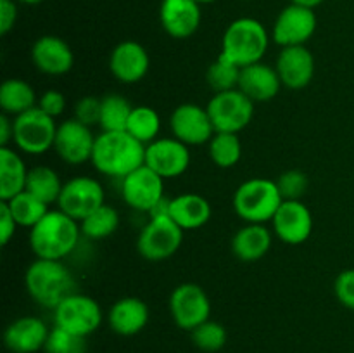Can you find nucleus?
Segmentation results:
<instances>
[{
  "mask_svg": "<svg viewBox=\"0 0 354 353\" xmlns=\"http://www.w3.org/2000/svg\"><path fill=\"white\" fill-rule=\"evenodd\" d=\"M95 141L97 135H93L92 128L80 123L75 118H69L57 125L54 151L68 165L80 166L86 161H92Z\"/></svg>",
  "mask_w": 354,
  "mask_h": 353,
  "instance_id": "obj_15",
  "label": "nucleus"
},
{
  "mask_svg": "<svg viewBox=\"0 0 354 353\" xmlns=\"http://www.w3.org/2000/svg\"><path fill=\"white\" fill-rule=\"evenodd\" d=\"M104 314L97 300L88 294L73 293L66 296L54 308V325L66 329L73 334L88 338L100 327Z\"/></svg>",
  "mask_w": 354,
  "mask_h": 353,
  "instance_id": "obj_8",
  "label": "nucleus"
},
{
  "mask_svg": "<svg viewBox=\"0 0 354 353\" xmlns=\"http://www.w3.org/2000/svg\"><path fill=\"white\" fill-rule=\"evenodd\" d=\"M127 132L144 145L151 144L156 138H159L161 116L151 106H144V104L142 106H133L130 118H128Z\"/></svg>",
  "mask_w": 354,
  "mask_h": 353,
  "instance_id": "obj_31",
  "label": "nucleus"
},
{
  "mask_svg": "<svg viewBox=\"0 0 354 353\" xmlns=\"http://www.w3.org/2000/svg\"><path fill=\"white\" fill-rule=\"evenodd\" d=\"M17 227L19 225L14 220V215L10 213L7 203L6 201H0V242H2V246L9 244L10 239L16 235Z\"/></svg>",
  "mask_w": 354,
  "mask_h": 353,
  "instance_id": "obj_42",
  "label": "nucleus"
},
{
  "mask_svg": "<svg viewBox=\"0 0 354 353\" xmlns=\"http://www.w3.org/2000/svg\"><path fill=\"white\" fill-rule=\"evenodd\" d=\"M14 135V120L9 114H0V147L9 145Z\"/></svg>",
  "mask_w": 354,
  "mask_h": 353,
  "instance_id": "obj_44",
  "label": "nucleus"
},
{
  "mask_svg": "<svg viewBox=\"0 0 354 353\" xmlns=\"http://www.w3.org/2000/svg\"><path fill=\"white\" fill-rule=\"evenodd\" d=\"M190 161V147L175 137H159L145 145V165L165 180L183 175Z\"/></svg>",
  "mask_w": 354,
  "mask_h": 353,
  "instance_id": "obj_16",
  "label": "nucleus"
},
{
  "mask_svg": "<svg viewBox=\"0 0 354 353\" xmlns=\"http://www.w3.org/2000/svg\"><path fill=\"white\" fill-rule=\"evenodd\" d=\"M118 227H120V213L111 204H102L80 221L82 235L92 241L111 237L118 230Z\"/></svg>",
  "mask_w": 354,
  "mask_h": 353,
  "instance_id": "obj_30",
  "label": "nucleus"
},
{
  "mask_svg": "<svg viewBox=\"0 0 354 353\" xmlns=\"http://www.w3.org/2000/svg\"><path fill=\"white\" fill-rule=\"evenodd\" d=\"M24 287L35 303L54 310L66 296L76 293V280L62 260L37 258L24 272Z\"/></svg>",
  "mask_w": 354,
  "mask_h": 353,
  "instance_id": "obj_3",
  "label": "nucleus"
},
{
  "mask_svg": "<svg viewBox=\"0 0 354 353\" xmlns=\"http://www.w3.org/2000/svg\"><path fill=\"white\" fill-rule=\"evenodd\" d=\"M106 204L102 183L88 175H80L64 182L57 208L75 220L82 221L92 211Z\"/></svg>",
  "mask_w": 354,
  "mask_h": 353,
  "instance_id": "obj_12",
  "label": "nucleus"
},
{
  "mask_svg": "<svg viewBox=\"0 0 354 353\" xmlns=\"http://www.w3.org/2000/svg\"><path fill=\"white\" fill-rule=\"evenodd\" d=\"M275 69L286 89L301 90L306 89L315 76V55L306 45L280 48L277 57Z\"/></svg>",
  "mask_w": 354,
  "mask_h": 353,
  "instance_id": "obj_19",
  "label": "nucleus"
},
{
  "mask_svg": "<svg viewBox=\"0 0 354 353\" xmlns=\"http://www.w3.org/2000/svg\"><path fill=\"white\" fill-rule=\"evenodd\" d=\"M270 224L280 241L289 246H299L313 232V215L303 201H283Z\"/></svg>",
  "mask_w": 354,
  "mask_h": 353,
  "instance_id": "obj_17",
  "label": "nucleus"
},
{
  "mask_svg": "<svg viewBox=\"0 0 354 353\" xmlns=\"http://www.w3.org/2000/svg\"><path fill=\"white\" fill-rule=\"evenodd\" d=\"M216 132L239 134L249 127L254 116V102L239 89L213 93L206 106Z\"/></svg>",
  "mask_w": 354,
  "mask_h": 353,
  "instance_id": "obj_9",
  "label": "nucleus"
},
{
  "mask_svg": "<svg viewBox=\"0 0 354 353\" xmlns=\"http://www.w3.org/2000/svg\"><path fill=\"white\" fill-rule=\"evenodd\" d=\"M197 2H199V3H213V2H216V0H197Z\"/></svg>",
  "mask_w": 354,
  "mask_h": 353,
  "instance_id": "obj_47",
  "label": "nucleus"
},
{
  "mask_svg": "<svg viewBox=\"0 0 354 353\" xmlns=\"http://www.w3.org/2000/svg\"><path fill=\"white\" fill-rule=\"evenodd\" d=\"M270 33L261 21L254 17H239L232 21L221 38L220 54L239 68L263 61L270 45Z\"/></svg>",
  "mask_w": 354,
  "mask_h": 353,
  "instance_id": "obj_4",
  "label": "nucleus"
},
{
  "mask_svg": "<svg viewBox=\"0 0 354 353\" xmlns=\"http://www.w3.org/2000/svg\"><path fill=\"white\" fill-rule=\"evenodd\" d=\"M133 106L127 97L120 93H107L100 104V130L102 132H127L128 118Z\"/></svg>",
  "mask_w": 354,
  "mask_h": 353,
  "instance_id": "obj_33",
  "label": "nucleus"
},
{
  "mask_svg": "<svg viewBox=\"0 0 354 353\" xmlns=\"http://www.w3.org/2000/svg\"><path fill=\"white\" fill-rule=\"evenodd\" d=\"M100 104H102V99H97L93 96L82 97L75 104V116L73 118L78 120L80 123L93 128L100 123Z\"/></svg>",
  "mask_w": 354,
  "mask_h": 353,
  "instance_id": "obj_39",
  "label": "nucleus"
},
{
  "mask_svg": "<svg viewBox=\"0 0 354 353\" xmlns=\"http://www.w3.org/2000/svg\"><path fill=\"white\" fill-rule=\"evenodd\" d=\"M151 69V55L147 48L135 40L120 42L111 51L109 71L124 85L142 82Z\"/></svg>",
  "mask_w": 354,
  "mask_h": 353,
  "instance_id": "obj_18",
  "label": "nucleus"
},
{
  "mask_svg": "<svg viewBox=\"0 0 354 353\" xmlns=\"http://www.w3.org/2000/svg\"><path fill=\"white\" fill-rule=\"evenodd\" d=\"M171 137L190 145H204L216 134L206 107L194 102H183L169 116Z\"/></svg>",
  "mask_w": 354,
  "mask_h": 353,
  "instance_id": "obj_14",
  "label": "nucleus"
},
{
  "mask_svg": "<svg viewBox=\"0 0 354 353\" xmlns=\"http://www.w3.org/2000/svg\"><path fill=\"white\" fill-rule=\"evenodd\" d=\"M169 314L176 327L190 332L211 318V300L199 284L182 282L169 296Z\"/></svg>",
  "mask_w": 354,
  "mask_h": 353,
  "instance_id": "obj_11",
  "label": "nucleus"
},
{
  "mask_svg": "<svg viewBox=\"0 0 354 353\" xmlns=\"http://www.w3.org/2000/svg\"><path fill=\"white\" fill-rule=\"evenodd\" d=\"M168 215L183 230H197L211 220L213 208L201 194L185 192L168 199Z\"/></svg>",
  "mask_w": 354,
  "mask_h": 353,
  "instance_id": "obj_26",
  "label": "nucleus"
},
{
  "mask_svg": "<svg viewBox=\"0 0 354 353\" xmlns=\"http://www.w3.org/2000/svg\"><path fill=\"white\" fill-rule=\"evenodd\" d=\"M334 293L342 307L354 311V269H346L335 277Z\"/></svg>",
  "mask_w": 354,
  "mask_h": 353,
  "instance_id": "obj_40",
  "label": "nucleus"
},
{
  "mask_svg": "<svg viewBox=\"0 0 354 353\" xmlns=\"http://www.w3.org/2000/svg\"><path fill=\"white\" fill-rule=\"evenodd\" d=\"M207 152H209L211 161L218 168H234L242 158V142L239 138V134L216 132L213 138L207 142Z\"/></svg>",
  "mask_w": 354,
  "mask_h": 353,
  "instance_id": "obj_32",
  "label": "nucleus"
},
{
  "mask_svg": "<svg viewBox=\"0 0 354 353\" xmlns=\"http://www.w3.org/2000/svg\"><path fill=\"white\" fill-rule=\"evenodd\" d=\"M16 2L26 3V6H38V3H41L44 0H16Z\"/></svg>",
  "mask_w": 354,
  "mask_h": 353,
  "instance_id": "obj_46",
  "label": "nucleus"
},
{
  "mask_svg": "<svg viewBox=\"0 0 354 353\" xmlns=\"http://www.w3.org/2000/svg\"><path fill=\"white\" fill-rule=\"evenodd\" d=\"M38 104L33 87L21 78H9L0 85V107L3 114L16 118Z\"/></svg>",
  "mask_w": 354,
  "mask_h": 353,
  "instance_id": "obj_28",
  "label": "nucleus"
},
{
  "mask_svg": "<svg viewBox=\"0 0 354 353\" xmlns=\"http://www.w3.org/2000/svg\"><path fill=\"white\" fill-rule=\"evenodd\" d=\"M273 244V230L266 224H245L232 237V253L244 263H254L266 256Z\"/></svg>",
  "mask_w": 354,
  "mask_h": 353,
  "instance_id": "obj_25",
  "label": "nucleus"
},
{
  "mask_svg": "<svg viewBox=\"0 0 354 353\" xmlns=\"http://www.w3.org/2000/svg\"><path fill=\"white\" fill-rule=\"evenodd\" d=\"M28 172L16 149L0 147V201H9L26 190Z\"/></svg>",
  "mask_w": 354,
  "mask_h": 353,
  "instance_id": "obj_27",
  "label": "nucleus"
},
{
  "mask_svg": "<svg viewBox=\"0 0 354 353\" xmlns=\"http://www.w3.org/2000/svg\"><path fill=\"white\" fill-rule=\"evenodd\" d=\"M183 228L166 211L152 213L137 237V251L147 262L171 258L183 242Z\"/></svg>",
  "mask_w": 354,
  "mask_h": 353,
  "instance_id": "obj_6",
  "label": "nucleus"
},
{
  "mask_svg": "<svg viewBox=\"0 0 354 353\" xmlns=\"http://www.w3.org/2000/svg\"><path fill=\"white\" fill-rule=\"evenodd\" d=\"M283 203L275 180L254 176L235 189L234 211L245 224H268Z\"/></svg>",
  "mask_w": 354,
  "mask_h": 353,
  "instance_id": "obj_5",
  "label": "nucleus"
},
{
  "mask_svg": "<svg viewBox=\"0 0 354 353\" xmlns=\"http://www.w3.org/2000/svg\"><path fill=\"white\" fill-rule=\"evenodd\" d=\"M50 327L40 317L24 315L7 325L3 345L12 353H37L45 348Z\"/></svg>",
  "mask_w": 354,
  "mask_h": 353,
  "instance_id": "obj_22",
  "label": "nucleus"
},
{
  "mask_svg": "<svg viewBox=\"0 0 354 353\" xmlns=\"http://www.w3.org/2000/svg\"><path fill=\"white\" fill-rule=\"evenodd\" d=\"M241 69L235 62L227 59L225 55L218 54V57L207 66L206 71V83L214 93L228 92L239 87L241 80Z\"/></svg>",
  "mask_w": 354,
  "mask_h": 353,
  "instance_id": "obj_35",
  "label": "nucleus"
},
{
  "mask_svg": "<svg viewBox=\"0 0 354 353\" xmlns=\"http://www.w3.org/2000/svg\"><path fill=\"white\" fill-rule=\"evenodd\" d=\"M325 0H290V3H297V6L310 7V9H317L318 6H322Z\"/></svg>",
  "mask_w": 354,
  "mask_h": 353,
  "instance_id": "obj_45",
  "label": "nucleus"
},
{
  "mask_svg": "<svg viewBox=\"0 0 354 353\" xmlns=\"http://www.w3.org/2000/svg\"><path fill=\"white\" fill-rule=\"evenodd\" d=\"M66 106H68V100H66V96L61 92V90L48 89L38 97L37 107H40L45 114H48L50 118H59L66 111Z\"/></svg>",
  "mask_w": 354,
  "mask_h": 353,
  "instance_id": "obj_41",
  "label": "nucleus"
},
{
  "mask_svg": "<svg viewBox=\"0 0 354 353\" xmlns=\"http://www.w3.org/2000/svg\"><path fill=\"white\" fill-rule=\"evenodd\" d=\"M275 182L279 185L283 201H301V197L306 194L308 185H310L308 175L301 170H287V172L280 173Z\"/></svg>",
  "mask_w": 354,
  "mask_h": 353,
  "instance_id": "obj_38",
  "label": "nucleus"
},
{
  "mask_svg": "<svg viewBox=\"0 0 354 353\" xmlns=\"http://www.w3.org/2000/svg\"><path fill=\"white\" fill-rule=\"evenodd\" d=\"M190 339H192L194 346L206 353L220 352L225 345H227V329L223 324L216 320H206L201 325H197L194 331H190Z\"/></svg>",
  "mask_w": 354,
  "mask_h": 353,
  "instance_id": "obj_36",
  "label": "nucleus"
},
{
  "mask_svg": "<svg viewBox=\"0 0 354 353\" xmlns=\"http://www.w3.org/2000/svg\"><path fill=\"white\" fill-rule=\"evenodd\" d=\"M17 19L16 0H0V33L7 35Z\"/></svg>",
  "mask_w": 354,
  "mask_h": 353,
  "instance_id": "obj_43",
  "label": "nucleus"
},
{
  "mask_svg": "<svg viewBox=\"0 0 354 353\" xmlns=\"http://www.w3.org/2000/svg\"><path fill=\"white\" fill-rule=\"evenodd\" d=\"M6 203L19 227L33 228L48 213V204H45L28 190H23Z\"/></svg>",
  "mask_w": 354,
  "mask_h": 353,
  "instance_id": "obj_34",
  "label": "nucleus"
},
{
  "mask_svg": "<svg viewBox=\"0 0 354 353\" xmlns=\"http://www.w3.org/2000/svg\"><path fill=\"white\" fill-rule=\"evenodd\" d=\"M149 318H151V310L147 303L137 296L120 298L107 311V324L111 331L124 338L144 331L149 324Z\"/></svg>",
  "mask_w": 354,
  "mask_h": 353,
  "instance_id": "obj_23",
  "label": "nucleus"
},
{
  "mask_svg": "<svg viewBox=\"0 0 354 353\" xmlns=\"http://www.w3.org/2000/svg\"><path fill=\"white\" fill-rule=\"evenodd\" d=\"M31 62L40 73L48 76H62L75 66V54L66 40L55 35L37 38L31 47Z\"/></svg>",
  "mask_w": 354,
  "mask_h": 353,
  "instance_id": "obj_21",
  "label": "nucleus"
},
{
  "mask_svg": "<svg viewBox=\"0 0 354 353\" xmlns=\"http://www.w3.org/2000/svg\"><path fill=\"white\" fill-rule=\"evenodd\" d=\"M64 183L61 182V176L54 168L47 165H38L30 168L26 180V190L44 201L45 204H57L59 196Z\"/></svg>",
  "mask_w": 354,
  "mask_h": 353,
  "instance_id": "obj_29",
  "label": "nucleus"
},
{
  "mask_svg": "<svg viewBox=\"0 0 354 353\" xmlns=\"http://www.w3.org/2000/svg\"><path fill=\"white\" fill-rule=\"evenodd\" d=\"M45 353H86V338L73 332L66 331V329L54 327L50 329L47 343H45Z\"/></svg>",
  "mask_w": 354,
  "mask_h": 353,
  "instance_id": "obj_37",
  "label": "nucleus"
},
{
  "mask_svg": "<svg viewBox=\"0 0 354 353\" xmlns=\"http://www.w3.org/2000/svg\"><path fill=\"white\" fill-rule=\"evenodd\" d=\"M318 19L315 9L310 7L289 3L280 10L272 28V40L283 47H296V45H306L310 38L317 31Z\"/></svg>",
  "mask_w": 354,
  "mask_h": 353,
  "instance_id": "obj_13",
  "label": "nucleus"
},
{
  "mask_svg": "<svg viewBox=\"0 0 354 353\" xmlns=\"http://www.w3.org/2000/svg\"><path fill=\"white\" fill-rule=\"evenodd\" d=\"M203 12L197 0H161L159 23L166 35L176 40L190 38L201 26Z\"/></svg>",
  "mask_w": 354,
  "mask_h": 353,
  "instance_id": "obj_20",
  "label": "nucleus"
},
{
  "mask_svg": "<svg viewBox=\"0 0 354 353\" xmlns=\"http://www.w3.org/2000/svg\"><path fill=\"white\" fill-rule=\"evenodd\" d=\"M90 163L100 175L124 179L145 165V145L128 132H100Z\"/></svg>",
  "mask_w": 354,
  "mask_h": 353,
  "instance_id": "obj_1",
  "label": "nucleus"
},
{
  "mask_svg": "<svg viewBox=\"0 0 354 353\" xmlns=\"http://www.w3.org/2000/svg\"><path fill=\"white\" fill-rule=\"evenodd\" d=\"M282 87L275 66L259 61L241 69L237 89L245 93L252 102H268L279 96Z\"/></svg>",
  "mask_w": 354,
  "mask_h": 353,
  "instance_id": "obj_24",
  "label": "nucleus"
},
{
  "mask_svg": "<svg viewBox=\"0 0 354 353\" xmlns=\"http://www.w3.org/2000/svg\"><path fill=\"white\" fill-rule=\"evenodd\" d=\"M14 120L12 142L17 151L28 156H41L54 149L57 123L40 107L26 111Z\"/></svg>",
  "mask_w": 354,
  "mask_h": 353,
  "instance_id": "obj_7",
  "label": "nucleus"
},
{
  "mask_svg": "<svg viewBox=\"0 0 354 353\" xmlns=\"http://www.w3.org/2000/svg\"><path fill=\"white\" fill-rule=\"evenodd\" d=\"M82 228L80 221L64 211L48 210V213L30 228V246L37 258L64 260L78 246Z\"/></svg>",
  "mask_w": 354,
  "mask_h": 353,
  "instance_id": "obj_2",
  "label": "nucleus"
},
{
  "mask_svg": "<svg viewBox=\"0 0 354 353\" xmlns=\"http://www.w3.org/2000/svg\"><path fill=\"white\" fill-rule=\"evenodd\" d=\"M121 196L131 210L152 213L165 203V179L144 165L121 179Z\"/></svg>",
  "mask_w": 354,
  "mask_h": 353,
  "instance_id": "obj_10",
  "label": "nucleus"
}]
</instances>
